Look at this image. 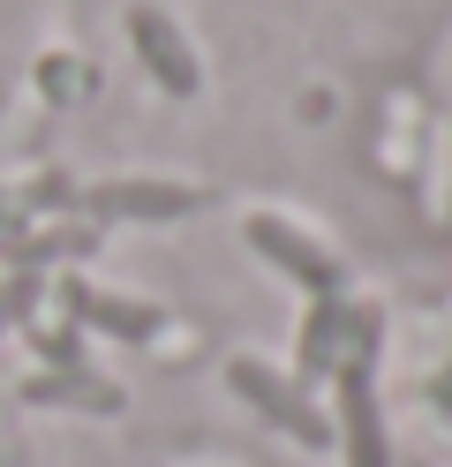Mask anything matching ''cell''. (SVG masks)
<instances>
[{
	"label": "cell",
	"instance_id": "6da1fadb",
	"mask_svg": "<svg viewBox=\"0 0 452 467\" xmlns=\"http://www.w3.org/2000/svg\"><path fill=\"white\" fill-rule=\"evenodd\" d=\"M129 31H136V46L151 53V68H159L166 91H196V53H189V46H173V38L159 31V8H136V16H129Z\"/></svg>",
	"mask_w": 452,
	"mask_h": 467
},
{
	"label": "cell",
	"instance_id": "7a4b0ae2",
	"mask_svg": "<svg viewBox=\"0 0 452 467\" xmlns=\"http://www.w3.org/2000/svg\"><path fill=\"white\" fill-rule=\"evenodd\" d=\"M106 196L121 203V212H189V203H196V196H181V189H151V182H143V189H106Z\"/></svg>",
	"mask_w": 452,
	"mask_h": 467
}]
</instances>
